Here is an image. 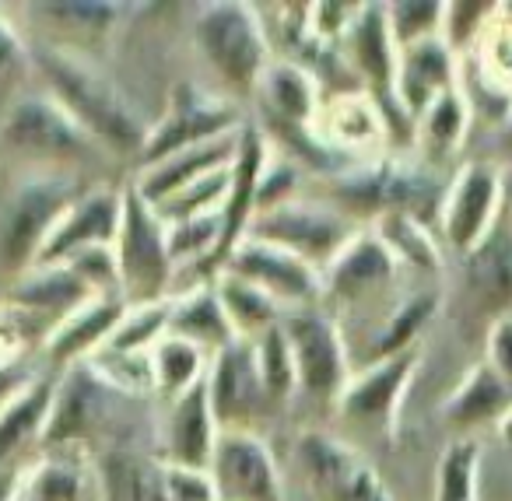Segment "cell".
<instances>
[{"label": "cell", "mask_w": 512, "mask_h": 501, "mask_svg": "<svg viewBox=\"0 0 512 501\" xmlns=\"http://www.w3.org/2000/svg\"><path fill=\"white\" fill-rule=\"evenodd\" d=\"M29 64L43 78L46 95H53L106 155L113 151V155L141 158L151 127L92 57L67 46L36 43L29 46Z\"/></svg>", "instance_id": "obj_1"}, {"label": "cell", "mask_w": 512, "mask_h": 501, "mask_svg": "<svg viewBox=\"0 0 512 501\" xmlns=\"http://www.w3.org/2000/svg\"><path fill=\"white\" fill-rule=\"evenodd\" d=\"M193 46L232 92H256L267 67L274 64L271 36L260 22V11L239 0H218L197 8Z\"/></svg>", "instance_id": "obj_2"}, {"label": "cell", "mask_w": 512, "mask_h": 501, "mask_svg": "<svg viewBox=\"0 0 512 501\" xmlns=\"http://www.w3.org/2000/svg\"><path fill=\"white\" fill-rule=\"evenodd\" d=\"M85 190L88 183L74 172L50 169L22 179L0 214V267L11 277H22L29 267H36L50 232Z\"/></svg>", "instance_id": "obj_3"}, {"label": "cell", "mask_w": 512, "mask_h": 501, "mask_svg": "<svg viewBox=\"0 0 512 501\" xmlns=\"http://www.w3.org/2000/svg\"><path fill=\"white\" fill-rule=\"evenodd\" d=\"M116 263H120V298L127 305H151L172 298L176 260L169 249V228L158 211L137 193L134 179L123 183V218L116 232Z\"/></svg>", "instance_id": "obj_4"}, {"label": "cell", "mask_w": 512, "mask_h": 501, "mask_svg": "<svg viewBox=\"0 0 512 501\" xmlns=\"http://www.w3.org/2000/svg\"><path fill=\"white\" fill-rule=\"evenodd\" d=\"M0 137L15 155H25L32 162L53 165V172H74V165L95 162L106 151L67 116L53 95L29 92L18 95L4 113Z\"/></svg>", "instance_id": "obj_5"}, {"label": "cell", "mask_w": 512, "mask_h": 501, "mask_svg": "<svg viewBox=\"0 0 512 501\" xmlns=\"http://www.w3.org/2000/svg\"><path fill=\"white\" fill-rule=\"evenodd\" d=\"M362 228V221L351 218L337 204L295 197L288 204L256 214L246 239L271 242V246L288 249L299 260L313 263L316 270H327Z\"/></svg>", "instance_id": "obj_6"}, {"label": "cell", "mask_w": 512, "mask_h": 501, "mask_svg": "<svg viewBox=\"0 0 512 501\" xmlns=\"http://www.w3.org/2000/svg\"><path fill=\"white\" fill-rule=\"evenodd\" d=\"M334 204L358 221H362V214L376 221L393 211L414 214L425 221L428 211L442 207V197L435 190V176H428L425 169L400 162H372L337 176Z\"/></svg>", "instance_id": "obj_7"}, {"label": "cell", "mask_w": 512, "mask_h": 501, "mask_svg": "<svg viewBox=\"0 0 512 501\" xmlns=\"http://www.w3.org/2000/svg\"><path fill=\"white\" fill-rule=\"evenodd\" d=\"M281 330H285L295 372H299V396H306L316 407H337L351 375H355L337 319L316 305V309L288 312L281 319Z\"/></svg>", "instance_id": "obj_8"}, {"label": "cell", "mask_w": 512, "mask_h": 501, "mask_svg": "<svg viewBox=\"0 0 512 501\" xmlns=\"http://www.w3.org/2000/svg\"><path fill=\"white\" fill-rule=\"evenodd\" d=\"M239 127V106H232L228 99H218V95H207L197 85H176L169 95V106H165V116L151 127L148 144H144L137 162H141V169H148V165H158L165 158L179 155V151L197 148V144L214 141V137H225Z\"/></svg>", "instance_id": "obj_9"}, {"label": "cell", "mask_w": 512, "mask_h": 501, "mask_svg": "<svg viewBox=\"0 0 512 501\" xmlns=\"http://www.w3.org/2000/svg\"><path fill=\"white\" fill-rule=\"evenodd\" d=\"M502 190V169L495 162L477 158V162L460 165L453 183L442 193L439 207L442 239L449 249L467 256L488 239V232L498 225V214H502Z\"/></svg>", "instance_id": "obj_10"}, {"label": "cell", "mask_w": 512, "mask_h": 501, "mask_svg": "<svg viewBox=\"0 0 512 501\" xmlns=\"http://www.w3.org/2000/svg\"><path fill=\"white\" fill-rule=\"evenodd\" d=\"M123 400L92 365H74L64 368L57 379V396H53L50 424L43 435V452L50 449H88L99 431L109 428L113 417V403Z\"/></svg>", "instance_id": "obj_11"}, {"label": "cell", "mask_w": 512, "mask_h": 501, "mask_svg": "<svg viewBox=\"0 0 512 501\" xmlns=\"http://www.w3.org/2000/svg\"><path fill=\"white\" fill-rule=\"evenodd\" d=\"M421 365V347L400 351L393 358L369 361L362 372L351 375L348 389L337 400V417L358 431H376L390 438L397 431L400 403Z\"/></svg>", "instance_id": "obj_12"}, {"label": "cell", "mask_w": 512, "mask_h": 501, "mask_svg": "<svg viewBox=\"0 0 512 501\" xmlns=\"http://www.w3.org/2000/svg\"><path fill=\"white\" fill-rule=\"evenodd\" d=\"M295 456L316 501H393L369 459L327 431H302Z\"/></svg>", "instance_id": "obj_13"}, {"label": "cell", "mask_w": 512, "mask_h": 501, "mask_svg": "<svg viewBox=\"0 0 512 501\" xmlns=\"http://www.w3.org/2000/svg\"><path fill=\"white\" fill-rule=\"evenodd\" d=\"M228 274L242 277V281L256 284V288L271 295L285 312L316 309L323 298V270L313 263L299 260L288 249H278L271 242L260 239H242L235 253L225 263Z\"/></svg>", "instance_id": "obj_14"}, {"label": "cell", "mask_w": 512, "mask_h": 501, "mask_svg": "<svg viewBox=\"0 0 512 501\" xmlns=\"http://www.w3.org/2000/svg\"><path fill=\"white\" fill-rule=\"evenodd\" d=\"M207 400L221 431H256V421L267 414L271 400L260 382L253 340H235L218 351L207 365Z\"/></svg>", "instance_id": "obj_15"}, {"label": "cell", "mask_w": 512, "mask_h": 501, "mask_svg": "<svg viewBox=\"0 0 512 501\" xmlns=\"http://www.w3.org/2000/svg\"><path fill=\"white\" fill-rule=\"evenodd\" d=\"M92 298L95 295L67 263H36L22 277H15L8 291V309L46 344L50 333Z\"/></svg>", "instance_id": "obj_16"}, {"label": "cell", "mask_w": 512, "mask_h": 501, "mask_svg": "<svg viewBox=\"0 0 512 501\" xmlns=\"http://www.w3.org/2000/svg\"><path fill=\"white\" fill-rule=\"evenodd\" d=\"M207 470L218 501H281L278 463L256 431H221Z\"/></svg>", "instance_id": "obj_17"}, {"label": "cell", "mask_w": 512, "mask_h": 501, "mask_svg": "<svg viewBox=\"0 0 512 501\" xmlns=\"http://www.w3.org/2000/svg\"><path fill=\"white\" fill-rule=\"evenodd\" d=\"M267 162H271V158H267L264 130L242 123L239 151H235V162H232V186H228V197L218 211L221 239H218V249H214L211 263H207V270H204V284L214 281V277L225 270L228 256H232L235 246L249 235V225H253V218H256V190H260V176H264Z\"/></svg>", "instance_id": "obj_18"}, {"label": "cell", "mask_w": 512, "mask_h": 501, "mask_svg": "<svg viewBox=\"0 0 512 501\" xmlns=\"http://www.w3.org/2000/svg\"><path fill=\"white\" fill-rule=\"evenodd\" d=\"M123 218V186H88L57 221L36 263H67L95 246H113Z\"/></svg>", "instance_id": "obj_19"}, {"label": "cell", "mask_w": 512, "mask_h": 501, "mask_svg": "<svg viewBox=\"0 0 512 501\" xmlns=\"http://www.w3.org/2000/svg\"><path fill=\"white\" fill-rule=\"evenodd\" d=\"M397 274L400 267L390 256V249L376 239L372 228H362L348 242V249L323 270V298L337 305L372 302L397 284Z\"/></svg>", "instance_id": "obj_20"}, {"label": "cell", "mask_w": 512, "mask_h": 501, "mask_svg": "<svg viewBox=\"0 0 512 501\" xmlns=\"http://www.w3.org/2000/svg\"><path fill=\"white\" fill-rule=\"evenodd\" d=\"M341 57L358 74V81H362L365 95L372 102H397L393 99V85H397L400 50L393 46L386 4H362L348 36L341 39Z\"/></svg>", "instance_id": "obj_21"}, {"label": "cell", "mask_w": 512, "mask_h": 501, "mask_svg": "<svg viewBox=\"0 0 512 501\" xmlns=\"http://www.w3.org/2000/svg\"><path fill=\"white\" fill-rule=\"evenodd\" d=\"M460 88V57L446 39H425L418 46H407L397 57V85H393V99L400 102L414 123L421 120L435 99L446 92Z\"/></svg>", "instance_id": "obj_22"}, {"label": "cell", "mask_w": 512, "mask_h": 501, "mask_svg": "<svg viewBox=\"0 0 512 501\" xmlns=\"http://www.w3.org/2000/svg\"><path fill=\"white\" fill-rule=\"evenodd\" d=\"M221 428L214 421L211 400H207V382H197L190 393L169 403L162 428V445L158 459L169 466H190V470H207L218 449Z\"/></svg>", "instance_id": "obj_23"}, {"label": "cell", "mask_w": 512, "mask_h": 501, "mask_svg": "<svg viewBox=\"0 0 512 501\" xmlns=\"http://www.w3.org/2000/svg\"><path fill=\"white\" fill-rule=\"evenodd\" d=\"M18 501H102L95 456L85 449H50L22 466Z\"/></svg>", "instance_id": "obj_24"}, {"label": "cell", "mask_w": 512, "mask_h": 501, "mask_svg": "<svg viewBox=\"0 0 512 501\" xmlns=\"http://www.w3.org/2000/svg\"><path fill=\"white\" fill-rule=\"evenodd\" d=\"M239 134H242V127L225 137H214V141L197 144V148L179 151V155L165 158V162H158V165L141 169L134 176L137 193H141L151 207H158L169 197H176V193H183L186 186H193V183H200V179L214 176V172L228 169V165L235 162V151H239Z\"/></svg>", "instance_id": "obj_25"}, {"label": "cell", "mask_w": 512, "mask_h": 501, "mask_svg": "<svg viewBox=\"0 0 512 501\" xmlns=\"http://www.w3.org/2000/svg\"><path fill=\"white\" fill-rule=\"evenodd\" d=\"M123 316H127V302H123L120 295L92 298V302L81 305L71 319H64V323L50 333V340L43 344L46 361H50L53 368H60V372L92 361L95 354H102L109 347V340H113Z\"/></svg>", "instance_id": "obj_26"}, {"label": "cell", "mask_w": 512, "mask_h": 501, "mask_svg": "<svg viewBox=\"0 0 512 501\" xmlns=\"http://www.w3.org/2000/svg\"><path fill=\"white\" fill-rule=\"evenodd\" d=\"M57 379L60 375L53 372H39L22 393H15L0 407V470L22 466L25 452L32 445H43L53 396H57Z\"/></svg>", "instance_id": "obj_27"}, {"label": "cell", "mask_w": 512, "mask_h": 501, "mask_svg": "<svg viewBox=\"0 0 512 501\" xmlns=\"http://www.w3.org/2000/svg\"><path fill=\"white\" fill-rule=\"evenodd\" d=\"M256 95L264 99L267 113L274 116L278 127L292 130H309L323 109L316 74L299 60H274L256 85Z\"/></svg>", "instance_id": "obj_28"}, {"label": "cell", "mask_w": 512, "mask_h": 501, "mask_svg": "<svg viewBox=\"0 0 512 501\" xmlns=\"http://www.w3.org/2000/svg\"><path fill=\"white\" fill-rule=\"evenodd\" d=\"M512 410V389L495 375L488 361H477L460 386L442 403V424L456 435L481 428V424H498Z\"/></svg>", "instance_id": "obj_29"}, {"label": "cell", "mask_w": 512, "mask_h": 501, "mask_svg": "<svg viewBox=\"0 0 512 501\" xmlns=\"http://www.w3.org/2000/svg\"><path fill=\"white\" fill-rule=\"evenodd\" d=\"M463 277L467 291L481 309L498 316L512 312V228L498 221L488 239L463 256Z\"/></svg>", "instance_id": "obj_30"}, {"label": "cell", "mask_w": 512, "mask_h": 501, "mask_svg": "<svg viewBox=\"0 0 512 501\" xmlns=\"http://www.w3.org/2000/svg\"><path fill=\"white\" fill-rule=\"evenodd\" d=\"M102 501H169L165 498V466L141 449L113 445L95 456Z\"/></svg>", "instance_id": "obj_31"}, {"label": "cell", "mask_w": 512, "mask_h": 501, "mask_svg": "<svg viewBox=\"0 0 512 501\" xmlns=\"http://www.w3.org/2000/svg\"><path fill=\"white\" fill-rule=\"evenodd\" d=\"M172 337H183L190 344H197L204 354H218L228 344H235V330L228 323L225 309H221V298L214 291V281L207 284H193V288L172 295V323H169Z\"/></svg>", "instance_id": "obj_32"}, {"label": "cell", "mask_w": 512, "mask_h": 501, "mask_svg": "<svg viewBox=\"0 0 512 501\" xmlns=\"http://www.w3.org/2000/svg\"><path fill=\"white\" fill-rule=\"evenodd\" d=\"M470 102L463 95V88H453L442 99H435L432 106L421 113V120L414 123V148L428 158V162H446L463 148L470 130Z\"/></svg>", "instance_id": "obj_33"}, {"label": "cell", "mask_w": 512, "mask_h": 501, "mask_svg": "<svg viewBox=\"0 0 512 501\" xmlns=\"http://www.w3.org/2000/svg\"><path fill=\"white\" fill-rule=\"evenodd\" d=\"M214 291H218L221 309H225L228 323H232V330L239 340L264 337L267 330H274V326L288 316L271 295H264L256 284L242 281V277L228 274V270H221V274L214 277Z\"/></svg>", "instance_id": "obj_34"}, {"label": "cell", "mask_w": 512, "mask_h": 501, "mask_svg": "<svg viewBox=\"0 0 512 501\" xmlns=\"http://www.w3.org/2000/svg\"><path fill=\"white\" fill-rule=\"evenodd\" d=\"M323 130H313L323 144H341V148H369L372 141L383 137V116H379L376 102L369 95H337L330 106L320 109L313 127Z\"/></svg>", "instance_id": "obj_35"}, {"label": "cell", "mask_w": 512, "mask_h": 501, "mask_svg": "<svg viewBox=\"0 0 512 501\" xmlns=\"http://www.w3.org/2000/svg\"><path fill=\"white\" fill-rule=\"evenodd\" d=\"M372 232L376 239L390 249V256L397 260L400 270H414V274H435L442 267V253L439 242L432 239L428 225L414 214L393 211L383 214V218L372 221Z\"/></svg>", "instance_id": "obj_36"}, {"label": "cell", "mask_w": 512, "mask_h": 501, "mask_svg": "<svg viewBox=\"0 0 512 501\" xmlns=\"http://www.w3.org/2000/svg\"><path fill=\"white\" fill-rule=\"evenodd\" d=\"M439 305H442L439 291H414V295L400 298V302L393 305L390 316L383 319L376 340H372V361L393 358V354L418 347L421 330L435 319Z\"/></svg>", "instance_id": "obj_37"}, {"label": "cell", "mask_w": 512, "mask_h": 501, "mask_svg": "<svg viewBox=\"0 0 512 501\" xmlns=\"http://www.w3.org/2000/svg\"><path fill=\"white\" fill-rule=\"evenodd\" d=\"M207 365L211 354H204L197 344L183 337H165L162 344L151 351V368H155V393L165 403L179 400L183 393H190L197 382L207 379Z\"/></svg>", "instance_id": "obj_38"}, {"label": "cell", "mask_w": 512, "mask_h": 501, "mask_svg": "<svg viewBox=\"0 0 512 501\" xmlns=\"http://www.w3.org/2000/svg\"><path fill=\"white\" fill-rule=\"evenodd\" d=\"M29 11L43 15L39 18L43 25L74 39L106 36V32H113L120 25L123 15L120 4H106V0H53V4H32Z\"/></svg>", "instance_id": "obj_39"}, {"label": "cell", "mask_w": 512, "mask_h": 501, "mask_svg": "<svg viewBox=\"0 0 512 501\" xmlns=\"http://www.w3.org/2000/svg\"><path fill=\"white\" fill-rule=\"evenodd\" d=\"M256 351V368H260V382H264V393L271 400V407H288V403L299 396V372H295V358L288 337L281 330V323L274 330H267L264 337L253 340Z\"/></svg>", "instance_id": "obj_40"}, {"label": "cell", "mask_w": 512, "mask_h": 501, "mask_svg": "<svg viewBox=\"0 0 512 501\" xmlns=\"http://www.w3.org/2000/svg\"><path fill=\"white\" fill-rule=\"evenodd\" d=\"M481 445L474 438H456L442 449L435 466V501H477Z\"/></svg>", "instance_id": "obj_41"}, {"label": "cell", "mask_w": 512, "mask_h": 501, "mask_svg": "<svg viewBox=\"0 0 512 501\" xmlns=\"http://www.w3.org/2000/svg\"><path fill=\"white\" fill-rule=\"evenodd\" d=\"M169 323H172V298L151 305H127V316L116 326L113 340H109V351L151 354L169 337Z\"/></svg>", "instance_id": "obj_42"}, {"label": "cell", "mask_w": 512, "mask_h": 501, "mask_svg": "<svg viewBox=\"0 0 512 501\" xmlns=\"http://www.w3.org/2000/svg\"><path fill=\"white\" fill-rule=\"evenodd\" d=\"M386 22H390L393 46L407 50V46L442 36L446 4L442 0H397V4H386Z\"/></svg>", "instance_id": "obj_43"}, {"label": "cell", "mask_w": 512, "mask_h": 501, "mask_svg": "<svg viewBox=\"0 0 512 501\" xmlns=\"http://www.w3.org/2000/svg\"><path fill=\"white\" fill-rule=\"evenodd\" d=\"M481 57H477V71L488 81H495L505 95H512V8L498 11L495 25L484 32Z\"/></svg>", "instance_id": "obj_44"}, {"label": "cell", "mask_w": 512, "mask_h": 501, "mask_svg": "<svg viewBox=\"0 0 512 501\" xmlns=\"http://www.w3.org/2000/svg\"><path fill=\"white\" fill-rule=\"evenodd\" d=\"M502 4H446V25H442V39L453 46V53L460 57L463 50L477 46L484 39V32L495 25Z\"/></svg>", "instance_id": "obj_45"}, {"label": "cell", "mask_w": 512, "mask_h": 501, "mask_svg": "<svg viewBox=\"0 0 512 501\" xmlns=\"http://www.w3.org/2000/svg\"><path fill=\"white\" fill-rule=\"evenodd\" d=\"M67 267L81 277L88 291L95 298H116L120 295V263H116L113 246H95L78 253L74 260H67Z\"/></svg>", "instance_id": "obj_46"}, {"label": "cell", "mask_w": 512, "mask_h": 501, "mask_svg": "<svg viewBox=\"0 0 512 501\" xmlns=\"http://www.w3.org/2000/svg\"><path fill=\"white\" fill-rule=\"evenodd\" d=\"M165 466V498L169 501H218L211 470H190V466Z\"/></svg>", "instance_id": "obj_47"}, {"label": "cell", "mask_w": 512, "mask_h": 501, "mask_svg": "<svg viewBox=\"0 0 512 501\" xmlns=\"http://www.w3.org/2000/svg\"><path fill=\"white\" fill-rule=\"evenodd\" d=\"M295 183H299V172L292 162H267L264 176H260V190H256V214L295 200Z\"/></svg>", "instance_id": "obj_48"}, {"label": "cell", "mask_w": 512, "mask_h": 501, "mask_svg": "<svg viewBox=\"0 0 512 501\" xmlns=\"http://www.w3.org/2000/svg\"><path fill=\"white\" fill-rule=\"evenodd\" d=\"M484 361L495 368V375L512 389V312L498 316L488 326V340H484Z\"/></svg>", "instance_id": "obj_49"}, {"label": "cell", "mask_w": 512, "mask_h": 501, "mask_svg": "<svg viewBox=\"0 0 512 501\" xmlns=\"http://www.w3.org/2000/svg\"><path fill=\"white\" fill-rule=\"evenodd\" d=\"M25 64H29V46H25V39L15 32V25L0 15V81L18 74Z\"/></svg>", "instance_id": "obj_50"}, {"label": "cell", "mask_w": 512, "mask_h": 501, "mask_svg": "<svg viewBox=\"0 0 512 501\" xmlns=\"http://www.w3.org/2000/svg\"><path fill=\"white\" fill-rule=\"evenodd\" d=\"M25 466V463H22ZM22 466L0 470V501H18V484H22Z\"/></svg>", "instance_id": "obj_51"}, {"label": "cell", "mask_w": 512, "mask_h": 501, "mask_svg": "<svg viewBox=\"0 0 512 501\" xmlns=\"http://www.w3.org/2000/svg\"><path fill=\"white\" fill-rule=\"evenodd\" d=\"M498 435L505 438V445H512V410L498 421Z\"/></svg>", "instance_id": "obj_52"}, {"label": "cell", "mask_w": 512, "mask_h": 501, "mask_svg": "<svg viewBox=\"0 0 512 501\" xmlns=\"http://www.w3.org/2000/svg\"><path fill=\"white\" fill-rule=\"evenodd\" d=\"M505 144L512 148V116H509V123H505Z\"/></svg>", "instance_id": "obj_53"}]
</instances>
